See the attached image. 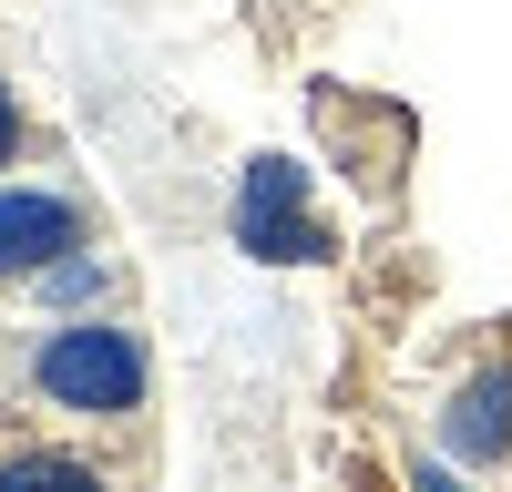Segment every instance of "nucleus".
<instances>
[{"label":"nucleus","instance_id":"nucleus-1","mask_svg":"<svg viewBox=\"0 0 512 492\" xmlns=\"http://www.w3.org/2000/svg\"><path fill=\"white\" fill-rule=\"evenodd\" d=\"M0 400L31 410V431H144L154 410V349L144 328H123L113 308H82L11 339L0 328Z\"/></svg>","mask_w":512,"mask_h":492},{"label":"nucleus","instance_id":"nucleus-2","mask_svg":"<svg viewBox=\"0 0 512 492\" xmlns=\"http://www.w3.org/2000/svg\"><path fill=\"white\" fill-rule=\"evenodd\" d=\"M103 246V205L52 175H0V287H31Z\"/></svg>","mask_w":512,"mask_h":492},{"label":"nucleus","instance_id":"nucleus-3","mask_svg":"<svg viewBox=\"0 0 512 492\" xmlns=\"http://www.w3.org/2000/svg\"><path fill=\"white\" fill-rule=\"evenodd\" d=\"M431 451L461 472H512V339H492L472 369H451L431 400Z\"/></svg>","mask_w":512,"mask_h":492},{"label":"nucleus","instance_id":"nucleus-4","mask_svg":"<svg viewBox=\"0 0 512 492\" xmlns=\"http://www.w3.org/2000/svg\"><path fill=\"white\" fill-rule=\"evenodd\" d=\"M226 226H236L246 257H267V267H318V257H338L328 226L308 216V164H297V154H246Z\"/></svg>","mask_w":512,"mask_h":492},{"label":"nucleus","instance_id":"nucleus-5","mask_svg":"<svg viewBox=\"0 0 512 492\" xmlns=\"http://www.w3.org/2000/svg\"><path fill=\"white\" fill-rule=\"evenodd\" d=\"M0 492H123V472L103 462L82 431H0Z\"/></svg>","mask_w":512,"mask_h":492},{"label":"nucleus","instance_id":"nucleus-6","mask_svg":"<svg viewBox=\"0 0 512 492\" xmlns=\"http://www.w3.org/2000/svg\"><path fill=\"white\" fill-rule=\"evenodd\" d=\"M31 154H52V134H41V123H31V103L11 93V82H0V175H21Z\"/></svg>","mask_w":512,"mask_h":492},{"label":"nucleus","instance_id":"nucleus-7","mask_svg":"<svg viewBox=\"0 0 512 492\" xmlns=\"http://www.w3.org/2000/svg\"><path fill=\"white\" fill-rule=\"evenodd\" d=\"M410 492H482V472H461V462H441V451H420V462H410Z\"/></svg>","mask_w":512,"mask_h":492}]
</instances>
